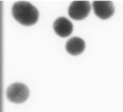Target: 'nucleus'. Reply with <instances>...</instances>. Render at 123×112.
<instances>
[{
  "label": "nucleus",
  "instance_id": "obj_1",
  "mask_svg": "<svg viewBox=\"0 0 123 112\" xmlns=\"http://www.w3.org/2000/svg\"><path fill=\"white\" fill-rule=\"evenodd\" d=\"M13 18L25 26L34 25L38 20V12L31 3L24 1L14 2L12 7Z\"/></svg>",
  "mask_w": 123,
  "mask_h": 112
},
{
  "label": "nucleus",
  "instance_id": "obj_2",
  "mask_svg": "<svg viewBox=\"0 0 123 112\" xmlns=\"http://www.w3.org/2000/svg\"><path fill=\"white\" fill-rule=\"evenodd\" d=\"M29 95V90L25 85L22 83H14L10 85L6 89V97L10 101L14 103H22Z\"/></svg>",
  "mask_w": 123,
  "mask_h": 112
},
{
  "label": "nucleus",
  "instance_id": "obj_3",
  "mask_svg": "<svg viewBox=\"0 0 123 112\" xmlns=\"http://www.w3.org/2000/svg\"><path fill=\"white\" fill-rule=\"evenodd\" d=\"M91 10V5L88 1L76 0L71 2L68 8V14L70 18L74 20L84 19L88 15Z\"/></svg>",
  "mask_w": 123,
  "mask_h": 112
},
{
  "label": "nucleus",
  "instance_id": "obj_4",
  "mask_svg": "<svg viewBox=\"0 0 123 112\" xmlns=\"http://www.w3.org/2000/svg\"><path fill=\"white\" fill-rule=\"evenodd\" d=\"M92 6L96 16L103 20L112 16L115 11L112 2L109 0H95Z\"/></svg>",
  "mask_w": 123,
  "mask_h": 112
},
{
  "label": "nucleus",
  "instance_id": "obj_5",
  "mask_svg": "<svg viewBox=\"0 0 123 112\" xmlns=\"http://www.w3.org/2000/svg\"><path fill=\"white\" fill-rule=\"evenodd\" d=\"M53 29L56 34L64 38L71 34L73 31V25L66 18L60 17L53 23Z\"/></svg>",
  "mask_w": 123,
  "mask_h": 112
},
{
  "label": "nucleus",
  "instance_id": "obj_6",
  "mask_svg": "<svg viewBox=\"0 0 123 112\" xmlns=\"http://www.w3.org/2000/svg\"><path fill=\"white\" fill-rule=\"evenodd\" d=\"M85 49V42L82 38L73 37L69 38L66 43V49L72 55H78L81 53Z\"/></svg>",
  "mask_w": 123,
  "mask_h": 112
}]
</instances>
